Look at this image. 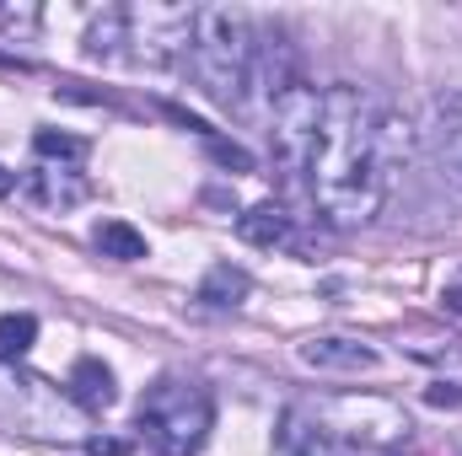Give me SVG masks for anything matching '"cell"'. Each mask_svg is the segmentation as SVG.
<instances>
[{
    "mask_svg": "<svg viewBox=\"0 0 462 456\" xmlns=\"http://www.w3.org/2000/svg\"><path fill=\"white\" fill-rule=\"evenodd\" d=\"M398 118L360 87H328L323 92V123L307 156L312 205L334 226H365L382 210L387 194V156H393Z\"/></svg>",
    "mask_w": 462,
    "mask_h": 456,
    "instance_id": "cell-1",
    "label": "cell"
},
{
    "mask_svg": "<svg viewBox=\"0 0 462 456\" xmlns=\"http://www.w3.org/2000/svg\"><path fill=\"white\" fill-rule=\"evenodd\" d=\"M183 59L210 103L242 108V97L253 87V22L236 5H199Z\"/></svg>",
    "mask_w": 462,
    "mask_h": 456,
    "instance_id": "cell-2",
    "label": "cell"
},
{
    "mask_svg": "<svg viewBox=\"0 0 462 456\" xmlns=\"http://www.w3.org/2000/svg\"><path fill=\"white\" fill-rule=\"evenodd\" d=\"M134 424L140 435L151 441V451L162 456H194L210 441V424H216V397L210 387L189 381V376H162L145 387L140 408H134Z\"/></svg>",
    "mask_w": 462,
    "mask_h": 456,
    "instance_id": "cell-3",
    "label": "cell"
},
{
    "mask_svg": "<svg viewBox=\"0 0 462 456\" xmlns=\"http://www.w3.org/2000/svg\"><path fill=\"white\" fill-rule=\"evenodd\" d=\"M194 38V5H134L124 11V43L140 65L162 70L189 54Z\"/></svg>",
    "mask_w": 462,
    "mask_h": 456,
    "instance_id": "cell-4",
    "label": "cell"
},
{
    "mask_svg": "<svg viewBox=\"0 0 462 456\" xmlns=\"http://www.w3.org/2000/svg\"><path fill=\"white\" fill-rule=\"evenodd\" d=\"M269 145H274V161L285 172H307V156H312V140H318V123H323V92L296 81L274 108H269Z\"/></svg>",
    "mask_w": 462,
    "mask_h": 456,
    "instance_id": "cell-5",
    "label": "cell"
},
{
    "mask_svg": "<svg viewBox=\"0 0 462 456\" xmlns=\"http://www.w3.org/2000/svg\"><path fill=\"white\" fill-rule=\"evenodd\" d=\"M65 392H70V403L76 408H87V414H108L114 408V370L97 360V354H81L76 365H70V381H65Z\"/></svg>",
    "mask_w": 462,
    "mask_h": 456,
    "instance_id": "cell-6",
    "label": "cell"
},
{
    "mask_svg": "<svg viewBox=\"0 0 462 456\" xmlns=\"http://www.w3.org/2000/svg\"><path fill=\"white\" fill-rule=\"evenodd\" d=\"M301 360L318 365V370H345V376L376 370V349H365L355 339H307L301 343Z\"/></svg>",
    "mask_w": 462,
    "mask_h": 456,
    "instance_id": "cell-7",
    "label": "cell"
},
{
    "mask_svg": "<svg viewBox=\"0 0 462 456\" xmlns=\"http://www.w3.org/2000/svg\"><path fill=\"white\" fill-rule=\"evenodd\" d=\"M27 194H32L43 210H70V205H81V199H87V183H81L76 172H54V167H38V172L27 178Z\"/></svg>",
    "mask_w": 462,
    "mask_h": 456,
    "instance_id": "cell-8",
    "label": "cell"
},
{
    "mask_svg": "<svg viewBox=\"0 0 462 456\" xmlns=\"http://www.w3.org/2000/svg\"><path fill=\"white\" fill-rule=\"evenodd\" d=\"M236 231H242V242H253V247H280V242H291V215H285L280 205H253V210L236 221Z\"/></svg>",
    "mask_w": 462,
    "mask_h": 456,
    "instance_id": "cell-9",
    "label": "cell"
},
{
    "mask_svg": "<svg viewBox=\"0 0 462 456\" xmlns=\"http://www.w3.org/2000/svg\"><path fill=\"white\" fill-rule=\"evenodd\" d=\"M247 290H253V279H247L242 269H231V263H216V269L199 279V301H205V306H242Z\"/></svg>",
    "mask_w": 462,
    "mask_h": 456,
    "instance_id": "cell-10",
    "label": "cell"
},
{
    "mask_svg": "<svg viewBox=\"0 0 462 456\" xmlns=\"http://www.w3.org/2000/svg\"><path fill=\"white\" fill-rule=\"evenodd\" d=\"M97 252L103 258H118V263H134V258H145V236L129 226V221H103L97 226Z\"/></svg>",
    "mask_w": 462,
    "mask_h": 456,
    "instance_id": "cell-11",
    "label": "cell"
},
{
    "mask_svg": "<svg viewBox=\"0 0 462 456\" xmlns=\"http://www.w3.org/2000/svg\"><path fill=\"white\" fill-rule=\"evenodd\" d=\"M280 441H285V456H345L334 441H328V430H323V424H318V430H301V419H296V414L285 419Z\"/></svg>",
    "mask_w": 462,
    "mask_h": 456,
    "instance_id": "cell-12",
    "label": "cell"
},
{
    "mask_svg": "<svg viewBox=\"0 0 462 456\" xmlns=\"http://www.w3.org/2000/svg\"><path fill=\"white\" fill-rule=\"evenodd\" d=\"M38 339V317L32 312H5L0 317V360H22Z\"/></svg>",
    "mask_w": 462,
    "mask_h": 456,
    "instance_id": "cell-13",
    "label": "cell"
},
{
    "mask_svg": "<svg viewBox=\"0 0 462 456\" xmlns=\"http://www.w3.org/2000/svg\"><path fill=\"white\" fill-rule=\"evenodd\" d=\"M118 43H124V11L108 5V11L87 27V54H92V59H114Z\"/></svg>",
    "mask_w": 462,
    "mask_h": 456,
    "instance_id": "cell-14",
    "label": "cell"
},
{
    "mask_svg": "<svg viewBox=\"0 0 462 456\" xmlns=\"http://www.w3.org/2000/svg\"><path fill=\"white\" fill-rule=\"evenodd\" d=\"M32 150H38L43 161H81V156H87V140H76V134H54V129H38V134H32Z\"/></svg>",
    "mask_w": 462,
    "mask_h": 456,
    "instance_id": "cell-15",
    "label": "cell"
},
{
    "mask_svg": "<svg viewBox=\"0 0 462 456\" xmlns=\"http://www.w3.org/2000/svg\"><path fill=\"white\" fill-rule=\"evenodd\" d=\"M425 403H430V408H462V381H436V387L425 392Z\"/></svg>",
    "mask_w": 462,
    "mask_h": 456,
    "instance_id": "cell-16",
    "label": "cell"
},
{
    "mask_svg": "<svg viewBox=\"0 0 462 456\" xmlns=\"http://www.w3.org/2000/svg\"><path fill=\"white\" fill-rule=\"evenodd\" d=\"M210 150H216L226 167H236V172H253V156H247L242 145H226V140H216V134H210Z\"/></svg>",
    "mask_w": 462,
    "mask_h": 456,
    "instance_id": "cell-17",
    "label": "cell"
},
{
    "mask_svg": "<svg viewBox=\"0 0 462 456\" xmlns=\"http://www.w3.org/2000/svg\"><path fill=\"white\" fill-rule=\"evenodd\" d=\"M441 306H447L452 317H462V274H457V279H447V290H441Z\"/></svg>",
    "mask_w": 462,
    "mask_h": 456,
    "instance_id": "cell-18",
    "label": "cell"
},
{
    "mask_svg": "<svg viewBox=\"0 0 462 456\" xmlns=\"http://www.w3.org/2000/svg\"><path fill=\"white\" fill-rule=\"evenodd\" d=\"M87 451H92V456H129V446H124V441H103V435H97V441H87Z\"/></svg>",
    "mask_w": 462,
    "mask_h": 456,
    "instance_id": "cell-19",
    "label": "cell"
},
{
    "mask_svg": "<svg viewBox=\"0 0 462 456\" xmlns=\"http://www.w3.org/2000/svg\"><path fill=\"white\" fill-rule=\"evenodd\" d=\"M452 178L462 183V123H452Z\"/></svg>",
    "mask_w": 462,
    "mask_h": 456,
    "instance_id": "cell-20",
    "label": "cell"
},
{
    "mask_svg": "<svg viewBox=\"0 0 462 456\" xmlns=\"http://www.w3.org/2000/svg\"><path fill=\"white\" fill-rule=\"evenodd\" d=\"M11 188H16V178H11V172H5V167H0V199H5V194H11Z\"/></svg>",
    "mask_w": 462,
    "mask_h": 456,
    "instance_id": "cell-21",
    "label": "cell"
},
{
    "mask_svg": "<svg viewBox=\"0 0 462 456\" xmlns=\"http://www.w3.org/2000/svg\"><path fill=\"white\" fill-rule=\"evenodd\" d=\"M457 446H462V435H457Z\"/></svg>",
    "mask_w": 462,
    "mask_h": 456,
    "instance_id": "cell-22",
    "label": "cell"
}]
</instances>
